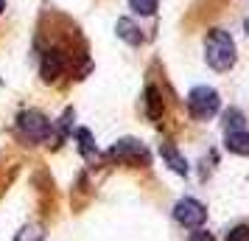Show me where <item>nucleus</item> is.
<instances>
[{"instance_id":"1","label":"nucleus","mask_w":249,"mask_h":241,"mask_svg":"<svg viewBox=\"0 0 249 241\" xmlns=\"http://www.w3.org/2000/svg\"><path fill=\"white\" fill-rule=\"evenodd\" d=\"M204 59H207V65L213 70H230L235 65V39L221 31V28H215L207 34L204 39Z\"/></svg>"},{"instance_id":"2","label":"nucleus","mask_w":249,"mask_h":241,"mask_svg":"<svg viewBox=\"0 0 249 241\" xmlns=\"http://www.w3.org/2000/svg\"><path fill=\"white\" fill-rule=\"evenodd\" d=\"M17 129H20V135L28 138L31 143H48L51 135H53V124H51L42 112H36V110H25V112H20V118H17Z\"/></svg>"},{"instance_id":"3","label":"nucleus","mask_w":249,"mask_h":241,"mask_svg":"<svg viewBox=\"0 0 249 241\" xmlns=\"http://www.w3.org/2000/svg\"><path fill=\"white\" fill-rule=\"evenodd\" d=\"M218 107H221V98H218V93L213 87H193L188 93V110L196 121H207V118H213L218 112Z\"/></svg>"},{"instance_id":"4","label":"nucleus","mask_w":249,"mask_h":241,"mask_svg":"<svg viewBox=\"0 0 249 241\" xmlns=\"http://www.w3.org/2000/svg\"><path fill=\"white\" fill-rule=\"evenodd\" d=\"M174 219L179 222L182 227L196 230V227H202L204 224V219H207V207H204L199 199L185 196V199H179V202L174 205Z\"/></svg>"},{"instance_id":"5","label":"nucleus","mask_w":249,"mask_h":241,"mask_svg":"<svg viewBox=\"0 0 249 241\" xmlns=\"http://www.w3.org/2000/svg\"><path fill=\"white\" fill-rule=\"evenodd\" d=\"M109 154H112V157H118V160H124V163H132V166H148L146 146H143L140 140H135V138L118 140L112 149H109Z\"/></svg>"},{"instance_id":"6","label":"nucleus","mask_w":249,"mask_h":241,"mask_svg":"<svg viewBox=\"0 0 249 241\" xmlns=\"http://www.w3.org/2000/svg\"><path fill=\"white\" fill-rule=\"evenodd\" d=\"M62 70H65V56H62L59 51H48L45 56H42V68H39L42 79L45 81H56L59 76H62Z\"/></svg>"},{"instance_id":"7","label":"nucleus","mask_w":249,"mask_h":241,"mask_svg":"<svg viewBox=\"0 0 249 241\" xmlns=\"http://www.w3.org/2000/svg\"><path fill=\"white\" fill-rule=\"evenodd\" d=\"M115 31H118V37L124 39V42H129V45H140L143 42V34H140V28H137L129 17H121L118 23H115Z\"/></svg>"},{"instance_id":"8","label":"nucleus","mask_w":249,"mask_h":241,"mask_svg":"<svg viewBox=\"0 0 249 241\" xmlns=\"http://www.w3.org/2000/svg\"><path fill=\"white\" fill-rule=\"evenodd\" d=\"M160 154H162V160H165V163L171 166V171H177V174H188V160H185L179 151L171 146V143H162V146H160Z\"/></svg>"},{"instance_id":"9","label":"nucleus","mask_w":249,"mask_h":241,"mask_svg":"<svg viewBox=\"0 0 249 241\" xmlns=\"http://www.w3.org/2000/svg\"><path fill=\"white\" fill-rule=\"evenodd\" d=\"M224 146L232 154H241V157H249V132H227Z\"/></svg>"},{"instance_id":"10","label":"nucleus","mask_w":249,"mask_h":241,"mask_svg":"<svg viewBox=\"0 0 249 241\" xmlns=\"http://www.w3.org/2000/svg\"><path fill=\"white\" fill-rule=\"evenodd\" d=\"M146 112H148V118H160L162 115V98H160L157 87H148L146 90Z\"/></svg>"},{"instance_id":"11","label":"nucleus","mask_w":249,"mask_h":241,"mask_svg":"<svg viewBox=\"0 0 249 241\" xmlns=\"http://www.w3.org/2000/svg\"><path fill=\"white\" fill-rule=\"evenodd\" d=\"M244 112L241 110H227L224 112V132H244Z\"/></svg>"},{"instance_id":"12","label":"nucleus","mask_w":249,"mask_h":241,"mask_svg":"<svg viewBox=\"0 0 249 241\" xmlns=\"http://www.w3.org/2000/svg\"><path fill=\"white\" fill-rule=\"evenodd\" d=\"M157 3L160 0H129V6H132L137 14H143V17H148V14L157 12Z\"/></svg>"},{"instance_id":"13","label":"nucleus","mask_w":249,"mask_h":241,"mask_svg":"<svg viewBox=\"0 0 249 241\" xmlns=\"http://www.w3.org/2000/svg\"><path fill=\"white\" fill-rule=\"evenodd\" d=\"M79 140H81V151H84V157H92V154H98V149H92V138L87 129H79Z\"/></svg>"},{"instance_id":"14","label":"nucleus","mask_w":249,"mask_h":241,"mask_svg":"<svg viewBox=\"0 0 249 241\" xmlns=\"http://www.w3.org/2000/svg\"><path fill=\"white\" fill-rule=\"evenodd\" d=\"M224 241H249V227H247V224H238V227H232L230 233H227Z\"/></svg>"},{"instance_id":"15","label":"nucleus","mask_w":249,"mask_h":241,"mask_svg":"<svg viewBox=\"0 0 249 241\" xmlns=\"http://www.w3.org/2000/svg\"><path fill=\"white\" fill-rule=\"evenodd\" d=\"M39 239H42V233H39V227H34V224H31V227H23L20 236H17V241H39Z\"/></svg>"},{"instance_id":"16","label":"nucleus","mask_w":249,"mask_h":241,"mask_svg":"<svg viewBox=\"0 0 249 241\" xmlns=\"http://www.w3.org/2000/svg\"><path fill=\"white\" fill-rule=\"evenodd\" d=\"M188 241H213V236H210L207 230L196 227V230H193V233H191V236H188Z\"/></svg>"},{"instance_id":"17","label":"nucleus","mask_w":249,"mask_h":241,"mask_svg":"<svg viewBox=\"0 0 249 241\" xmlns=\"http://www.w3.org/2000/svg\"><path fill=\"white\" fill-rule=\"evenodd\" d=\"M3 9H6V0H0V14H3Z\"/></svg>"},{"instance_id":"18","label":"nucleus","mask_w":249,"mask_h":241,"mask_svg":"<svg viewBox=\"0 0 249 241\" xmlns=\"http://www.w3.org/2000/svg\"><path fill=\"white\" fill-rule=\"evenodd\" d=\"M244 28H247V37H249V17H247V23H244Z\"/></svg>"}]
</instances>
